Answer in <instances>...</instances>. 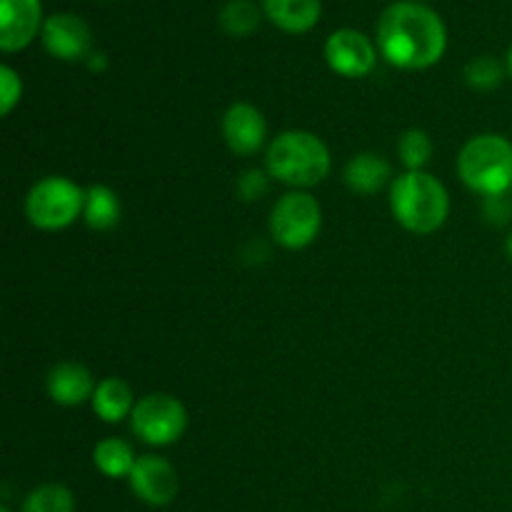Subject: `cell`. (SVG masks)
Here are the masks:
<instances>
[{
  "mask_svg": "<svg viewBox=\"0 0 512 512\" xmlns=\"http://www.w3.org/2000/svg\"><path fill=\"white\" fill-rule=\"evenodd\" d=\"M323 228L320 203L305 190H293L273 205L270 213V235L288 250H303L318 238Z\"/></svg>",
  "mask_w": 512,
  "mask_h": 512,
  "instance_id": "obj_6",
  "label": "cell"
},
{
  "mask_svg": "<svg viewBox=\"0 0 512 512\" xmlns=\"http://www.w3.org/2000/svg\"><path fill=\"white\" fill-rule=\"evenodd\" d=\"M130 423H133V433L143 443L163 448L183 438L188 413H185V405L173 395L150 393L135 403Z\"/></svg>",
  "mask_w": 512,
  "mask_h": 512,
  "instance_id": "obj_7",
  "label": "cell"
},
{
  "mask_svg": "<svg viewBox=\"0 0 512 512\" xmlns=\"http://www.w3.org/2000/svg\"><path fill=\"white\" fill-rule=\"evenodd\" d=\"M45 385H48V395L53 398V403L65 405V408H75V405L93 400L95 388H98L90 370L80 363H70V360L53 365Z\"/></svg>",
  "mask_w": 512,
  "mask_h": 512,
  "instance_id": "obj_13",
  "label": "cell"
},
{
  "mask_svg": "<svg viewBox=\"0 0 512 512\" xmlns=\"http://www.w3.org/2000/svg\"><path fill=\"white\" fill-rule=\"evenodd\" d=\"M23 98V80L10 65L0 68V113L10 115Z\"/></svg>",
  "mask_w": 512,
  "mask_h": 512,
  "instance_id": "obj_23",
  "label": "cell"
},
{
  "mask_svg": "<svg viewBox=\"0 0 512 512\" xmlns=\"http://www.w3.org/2000/svg\"><path fill=\"white\" fill-rule=\"evenodd\" d=\"M263 13L275 28L300 35L318 25L323 15V0H263Z\"/></svg>",
  "mask_w": 512,
  "mask_h": 512,
  "instance_id": "obj_14",
  "label": "cell"
},
{
  "mask_svg": "<svg viewBox=\"0 0 512 512\" xmlns=\"http://www.w3.org/2000/svg\"><path fill=\"white\" fill-rule=\"evenodd\" d=\"M93 410L105 423H120L130 418L135 410V395L123 378H105L100 380L93 393Z\"/></svg>",
  "mask_w": 512,
  "mask_h": 512,
  "instance_id": "obj_16",
  "label": "cell"
},
{
  "mask_svg": "<svg viewBox=\"0 0 512 512\" xmlns=\"http://www.w3.org/2000/svg\"><path fill=\"white\" fill-rule=\"evenodd\" d=\"M333 160L323 140L308 130H285L265 150V170L270 178L290 188H313L330 175Z\"/></svg>",
  "mask_w": 512,
  "mask_h": 512,
  "instance_id": "obj_2",
  "label": "cell"
},
{
  "mask_svg": "<svg viewBox=\"0 0 512 512\" xmlns=\"http://www.w3.org/2000/svg\"><path fill=\"white\" fill-rule=\"evenodd\" d=\"M505 68H508V75L512 78V45H510V50H508V60H505Z\"/></svg>",
  "mask_w": 512,
  "mask_h": 512,
  "instance_id": "obj_27",
  "label": "cell"
},
{
  "mask_svg": "<svg viewBox=\"0 0 512 512\" xmlns=\"http://www.w3.org/2000/svg\"><path fill=\"white\" fill-rule=\"evenodd\" d=\"M458 173L473 193L503 195L512 188V143L505 135L470 138L458 155Z\"/></svg>",
  "mask_w": 512,
  "mask_h": 512,
  "instance_id": "obj_4",
  "label": "cell"
},
{
  "mask_svg": "<svg viewBox=\"0 0 512 512\" xmlns=\"http://www.w3.org/2000/svg\"><path fill=\"white\" fill-rule=\"evenodd\" d=\"M40 0H0V50L18 53L43 33Z\"/></svg>",
  "mask_w": 512,
  "mask_h": 512,
  "instance_id": "obj_10",
  "label": "cell"
},
{
  "mask_svg": "<svg viewBox=\"0 0 512 512\" xmlns=\"http://www.w3.org/2000/svg\"><path fill=\"white\" fill-rule=\"evenodd\" d=\"M505 73H508V68L498 58L478 55V58H473L465 65V83L473 90H478V93H490V90H495L503 83Z\"/></svg>",
  "mask_w": 512,
  "mask_h": 512,
  "instance_id": "obj_20",
  "label": "cell"
},
{
  "mask_svg": "<svg viewBox=\"0 0 512 512\" xmlns=\"http://www.w3.org/2000/svg\"><path fill=\"white\" fill-rule=\"evenodd\" d=\"M375 45L395 68L425 70L445 55L448 28L428 5L418 0H398L380 15Z\"/></svg>",
  "mask_w": 512,
  "mask_h": 512,
  "instance_id": "obj_1",
  "label": "cell"
},
{
  "mask_svg": "<svg viewBox=\"0 0 512 512\" xmlns=\"http://www.w3.org/2000/svg\"><path fill=\"white\" fill-rule=\"evenodd\" d=\"M93 463L95 468L103 475H108V478H130L138 458H135L133 448H130L125 440L108 438L100 440V443L95 445Z\"/></svg>",
  "mask_w": 512,
  "mask_h": 512,
  "instance_id": "obj_18",
  "label": "cell"
},
{
  "mask_svg": "<svg viewBox=\"0 0 512 512\" xmlns=\"http://www.w3.org/2000/svg\"><path fill=\"white\" fill-rule=\"evenodd\" d=\"M223 138L235 155H255L265 148L268 125L250 103H235L223 115Z\"/></svg>",
  "mask_w": 512,
  "mask_h": 512,
  "instance_id": "obj_12",
  "label": "cell"
},
{
  "mask_svg": "<svg viewBox=\"0 0 512 512\" xmlns=\"http://www.w3.org/2000/svg\"><path fill=\"white\" fill-rule=\"evenodd\" d=\"M88 65H90V68H93V70H103L105 68V55H98V53H93V55H90V58H88Z\"/></svg>",
  "mask_w": 512,
  "mask_h": 512,
  "instance_id": "obj_26",
  "label": "cell"
},
{
  "mask_svg": "<svg viewBox=\"0 0 512 512\" xmlns=\"http://www.w3.org/2000/svg\"><path fill=\"white\" fill-rule=\"evenodd\" d=\"M325 60L340 78H365L378 65V45L355 28H340L325 40Z\"/></svg>",
  "mask_w": 512,
  "mask_h": 512,
  "instance_id": "obj_8",
  "label": "cell"
},
{
  "mask_svg": "<svg viewBox=\"0 0 512 512\" xmlns=\"http://www.w3.org/2000/svg\"><path fill=\"white\" fill-rule=\"evenodd\" d=\"M483 215L490 225H508L512 220V200L508 193L483 198Z\"/></svg>",
  "mask_w": 512,
  "mask_h": 512,
  "instance_id": "obj_25",
  "label": "cell"
},
{
  "mask_svg": "<svg viewBox=\"0 0 512 512\" xmlns=\"http://www.w3.org/2000/svg\"><path fill=\"white\" fill-rule=\"evenodd\" d=\"M40 40L53 58L68 60V63L88 60L93 55L90 25L75 13H53L50 18H45Z\"/></svg>",
  "mask_w": 512,
  "mask_h": 512,
  "instance_id": "obj_9",
  "label": "cell"
},
{
  "mask_svg": "<svg viewBox=\"0 0 512 512\" xmlns=\"http://www.w3.org/2000/svg\"><path fill=\"white\" fill-rule=\"evenodd\" d=\"M0 512H10V510H8V508H3V510H0Z\"/></svg>",
  "mask_w": 512,
  "mask_h": 512,
  "instance_id": "obj_29",
  "label": "cell"
},
{
  "mask_svg": "<svg viewBox=\"0 0 512 512\" xmlns=\"http://www.w3.org/2000/svg\"><path fill=\"white\" fill-rule=\"evenodd\" d=\"M120 213H123V205H120L118 193L108 185H93V188L85 190V208H83V220L88 228L105 233V230H113L120 223Z\"/></svg>",
  "mask_w": 512,
  "mask_h": 512,
  "instance_id": "obj_17",
  "label": "cell"
},
{
  "mask_svg": "<svg viewBox=\"0 0 512 512\" xmlns=\"http://www.w3.org/2000/svg\"><path fill=\"white\" fill-rule=\"evenodd\" d=\"M390 208L405 230L430 235L448 220L450 198L438 178L425 170H408L390 183Z\"/></svg>",
  "mask_w": 512,
  "mask_h": 512,
  "instance_id": "obj_3",
  "label": "cell"
},
{
  "mask_svg": "<svg viewBox=\"0 0 512 512\" xmlns=\"http://www.w3.org/2000/svg\"><path fill=\"white\" fill-rule=\"evenodd\" d=\"M398 155L408 170H423L433 158V140L425 130H405L398 140Z\"/></svg>",
  "mask_w": 512,
  "mask_h": 512,
  "instance_id": "obj_22",
  "label": "cell"
},
{
  "mask_svg": "<svg viewBox=\"0 0 512 512\" xmlns=\"http://www.w3.org/2000/svg\"><path fill=\"white\" fill-rule=\"evenodd\" d=\"M85 190L63 175H48L28 190L25 215L38 230H63L83 215Z\"/></svg>",
  "mask_w": 512,
  "mask_h": 512,
  "instance_id": "obj_5",
  "label": "cell"
},
{
  "mask_svg": "<svg viewBox=\"0 0 512 512\" xmlns=\"http://www.w3.org/2000/svg\"><path fill=\"white\" fill-rule=\"evenodd\" d=\"M345 185L353 190L355 195H375L385 188L388 183H393V168L385 158L375 153H358L350 158V163L345 165Z\"/></svg>",
  "mask_w": 512,
  "mask_h": 512,
  "instance_id": "obj_15",
  "label": "cell"
},
{
  "mask_svg": "<svg viewBox=\"0 0 512 512\" xmlns=\"http://www.w3.org/2000/svg\"><path fill=\"white\" fill-rule=\"evenodd\" d=\"M268 170H258V168H253V170H245L243 175H240V180H238V193H240V198L243 200H258L260 195H265L268 193Z\"/></svg>",
  "mask_w": 512,
  "mask_h": 512,
  "instance_id": "obj_24",
  "label": "cell"
},
{
  "mask_svg": "<svg viewBox=\"0 0 512 512\" xmlns=\"http://www.w3.org/2000/svg\"><path fill=\"white\" fill-rule=\"evenodd\" d=\"M505 253H508V258L512 260V233L508 235V240H505Z\"/></svg>",
  "mask_w": 512,
  "mask_h": 512,
  "instance_id": "obj_28",
  "label": "cell"
},
{
  "mask_svg": "<svg viewBox=\"0 0 512 512\" xmlns=\"http://www.w3.org/2000/svg\"><path fill=\"white\" fill-rule=\"evenodd\" d=\"M73 493L63 485H40L33 493H28L23 503V512H73Z\"/></svg>",
  "mask_w": 512,
  "mask_h": 512,
  "instance_id": "obj_21",
  "label": "cell"
},
{
  "mask_svg": "<svg viewBox=\"0 0 512 512\" xmlns=\"http://www.w3.org/2000/svg\"><path fill=\"white\" fill-rule=\"evenodd\" d=\"M128 480L133 493L143 503L155 505V508H163V505L173 503L180 490L178 470L165 458H158V455H143V458H138Z\"/></svg>",
  "mask_w": 512,
  "mask_h": 512,
  "instance_id": "obj_11",
  "label": "cell"
},
{
  "mask_svg": "<svg viewBox=\"0 0 512 512\" xmlns=\"http://www.w3.org/2000/svg\"><path fill=\"white\" fill-rule=\"evenodd\" d=\"M220 28L235 38L253 35L260 25V8L253 0H230L218 15Z\"/></svg>",
  "mask_w": 512,
  "mask_h": 512,
  "instance_id": "obj_19",
  "label": "cell"
}]
</instances>
